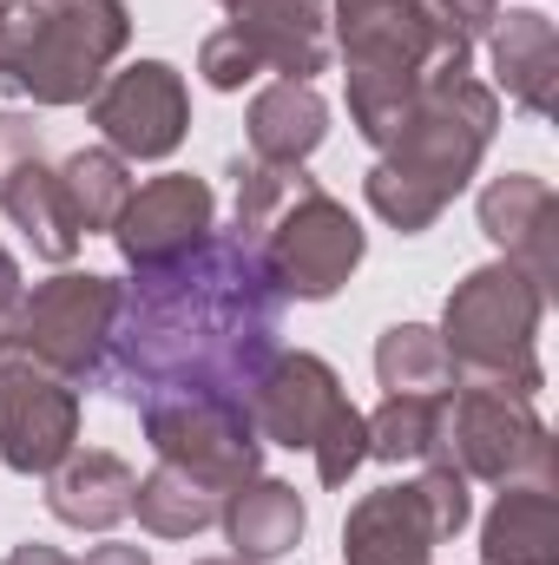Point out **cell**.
Segmentation results:
<instances>
[{
  "label": "cell",
  "mask_w": 559,
  "mask_h": 565,
  "mask_svg": "<svg viewBox=\"0 0 559 565\" xmlns=\"http://www.w3.org/2000/svg\"><path fill=\"white\" fill-rule=\"evenodd\" d=\"M277 282L238 237H204L178 264L139 270L119 289V322L99 388L119 402L151 395H238L251 402L257 375L277 355Z\"/></svg>",
  "instance_id": "6da1fadb"
},
{
  "label": "cell",
  "mask_w": 559,
  "mask_h": 565,
  "mask_svg": "<svg viewBox=\"0 0 559 565\" xmlns=\"http://www.w3.org/2000/svg\"><path fill=\"white\" fill-rule=\"evenodd\" d=\"M238 244L257 257V270L277 282V296L329 302L362 264V224L303 171L238 158Z\"/></svg>",
  "instance_id": "7a4b0ae2"
},
{
  "label": "cell",
  "mask_w": 559,
  "mask_h": 565,
  "mask_svg": "<svg viewBox=\"0 0 559 565\" xmlns=\"http://www.w3.org/2000/svg\"><path fill=\"white\" fill-rule=\"evenodd\" d=\"M494 126H500V99L474 73L428 86L415 99V113L395 126V139L382 145V158L362 178L369 211L382 224H395L402 237L428 231L454 204V191L474 178L481 151L494 145Z\"/></svg>",
  "instance_id": "3957f363"
},
{
  "label": "cell",
  "mask_w": 559,
  "mask_h": 565,
  "mask_svg": "<svg viewBox=\"0 0 559 565\" xmlns=\"http://www.w3.org/2000/svg\"><path fill=\"white\" fill-rule=\"evenodd\" d=\"M336 46L349 60V126L382 145L441 79H461L474 46L447 40L421 0H336Z\"/></svg>",
  "instance_id": "277c9868"
},
{
  "label": "cell",
  "mask_w": 559,
  "mask_h": 565,
  "mask_svg": "<svg viewBox=\"0 0 559 565\" xmlns=\"http://www.w3.org/2000/svg\"><path fill=\"white\" fill-rule=\"evenodd\" d=\"M126 40V0H0V86L33 106H86Z\"/></svg>",
  "instance_id": "5b68a950"
},
{
  "label": "cell",
  "mask_w": 559,
  "mask_h": 565,
  "mask_svg": "<svg viewBox=\"0 0 559 565\" xmlns=\"http://www.w3.org/2000/svg\"><path fill=\"white\" fill-rule=\"evenodd\" d=\"M540 316H547V289L527 270H514L507 257L481 264L474 277L454 282V296L441 309V329H434L441 349H447L454 388H500V395L534 402L547 388Z\"/></svg>",
  "instance_id": "8992f818"
},
{
  "label": "cell",
  "mask_w": 559,
  "mask_h": 565,
  "mask_svg": "<svg viewBox=\"0 0 559 565\" xmlns=\"http://www.w3.org/2000/svg\"><path fill=\"white\" fill-rule=\"evenodd\" d=\"M474 520L467 473L447 460H421L415 480L376 487L349 507L342 520V553L349 565H428L441 540H454Z\"/></svg>",
  "instance_id": "52a82bcc"
},
{
  "label": "cell",
  "mask_w": 559,
  "mask_h": 565,
  "mask_svg": "<svg viewBox=\"0 0 559 565\" xmlns=\"http://www.w3.org/2000/svg\"><path fill=\"white\" fill-rule=\"evenodd\" d=\"M119 289L126 282L93 277V270H60L53 282H33V296H20V309L7 322V342H20L33 362H46L73 388L80 382L99 388L113 322H119Z\"/></svg>",
  "instance_id": "ba28073f"
},
{
  "label": "cell",
  "mask_w": 559,
  "mask_h": 565,
  "mask_svg": "<svg viewBox=\"0 0 559 565\" xmlns=\"http://www.w3.org/2000/svg\"><path fill=\"white\" fill-rule=\"evenodd\" d=\"M139 422L165 467H184L191 480H204L218 493L257 480V467H264L251 402H238V395H151V402H139Z\"/></svg>",
  "instance_id": "9c48e42d"
},
{
  "label": "cell",
  "mask_w": 559,
  "mask_h": 565,
  "mask_svg": "<svg viewBox=\"0 0 559 565\" xmlns=\"http://www.w3.org/2000/svg\"><path fill=\"white\" fill-rule=\"evenodd\" d=\"M441 460L461 467L467 480H487V487H514V480L553 487V434L534 415V402L500 395V388H454L447 395Z\"/></svg>",
  "instance_id": "30bf717a"
},
{
  "label": "cell",
  "mask_w": 559,
  "mask_h": 565,
  "mask_svg": "<svg viewBox=\"0 0 559 565\" xmlns=\"http://www.w3.org/2000/svg\"><path fill=\"white\" fill-rule=\"evenodd\" d=\"M80 447V388L0 335V460L13 473H53Z\"/></svg>",
  "instance_id": "8fae6325"
},
{
  "label": "cell",
  "mask_w": 559,
  "mask_h": 565,
  "mask_svg": "<svg viewBox=\"0 0 559 565\" xmlns=\"http://www.w3.org/2000/svg\"><path fill=\"white\" fill-rule=\"evenodd\" d=\"M93 126H99L106 151H119L126 164L171 158L184 145V126H191L184 73L165 60H139L126 73H106V86L93 93Z\"/></svg>",
  "instance_id": "7c38bea8"
},
{
  "label": "cell",
  "mask_w": 559,
  "mask_h": 565,
  "mask_svg": "<svg viewBox=\"0 0 559 565\" xmlns=\"http://www.w3.org/2000/svg\"><path fill=\"white\" fill-rule=\"evenodd\" d=\"M211 231H218L211 184L191 178V171H165V178H151L126 198V211L106 237L119 244V257L133 270H158V264H178L184 250H198Z\"/></svg>",
  "instance_id": "4fadbf2b"
},
{
  "label": "cell",
  "mask_w": 559,
  "mask_h": 565,
  "mask_svg": "<svg viewBox=\"0 0 559 565\" xmlns=\"http://www.w3.org/2000/svg\"><path fill=\"white\" fill-rule=\"evenodd\" d=\"M342 382H336V369L323 362V355H271V369L257 375V388H251V422H257V440H277V447H316L323 440V427L342 415Z\"/></svg>",
  "instance_id": "5bb4252c"
},
{
  "label": "cell",
  "mask_w": 559,
  "mask_h": 565,
  "mask_svg": "<svg viewBox=\"0 0 559 565\" xmlns=\"http://www.w3.org/2000/svg\"><path fill=\"white\" fill-rule=\"evenodd\" d=\"M481 231L507 250L514 270L540 282L553 296L559 282V191L534 171H507L481 191Z\"/></svg>",
  "instance_id": "9a60e30c"
},
{
  "label": "cell",
  "mask_w": 559,
  "mask_h": 565,
  "mask_svg": "<svg viewBox=\"0 0 559 565\" xmlns=\"http://www.w3.org/2000/svg\"><path fill=\"white\" fill-rule=\"evenodd\" d=\"M231 33L257 53L264 73L316 79L329 66V0H218Z\"/></svg>",
  "instance_id": "2e32d148"
},
{
  "label": "cell",
  "mask_w": 559,
  "mask_h": 565,
  "mask_svg": "<svg viewBox=\"0 0 559 565\" xmlns=\"http://www.w3.org/2000/svg\"><path fill=\"white\" fill-rule=\"evenodd\" d=\"M487 53H494V79L507 86V99L534 119H553L559 106V26L540 7L520 13H494L487 26Z\"/></svg>",
  "instance_id": "e0dca14e"
},
{
  "label": "cell",
  "mask_w": 559,
  "mask_h": 565,
  "mask_svg": "<svg viewBox=\"0 0 559 565\" xmlns=\"http://www.w3.org/2000/svg\"><path fill=\"white\" fill-rule=\"evenodd\" d=\"M133 493H139V473L106 454V447H73L53 473H46V513L60 526H80V533H106L133 513Z\"/></svg>",
  "instance_id": "ac0fdd59"
},
{
  "label": "cell",
  "mask_w": 559,
  "mask_h": 565,
  "mask_svg": "<svg viewBox=\"0 0 559 565\" xmlns=\"http://www.w3.org/2000/svg\"><path fill=\"white\" fill-rule=\"evenodd\" d=\"M218 526H224V540H231V559L271 565V559H283V553L303 540L309 513H303V493H296V487H283V480H264V473H257V480H244V487L224 493Z\"/></svg>",
  "instance_id": "d6986e66"
},
{
  "label": "cell",
  "mask_w": 559,
  "mask_h": 565,
  "mask_svg": "<svg viewBox=\"0 0 559 565\" xmlns=\"http://www.w3.org/2000/svg\"><path fill=\"white\" fill-rule=\"evenodd\" d=\"M481 565H559V493L547 480H514L481 526Z\"/></svg>",
  "instance_id": "ffe728a7"
},
{
  "label": "cell",
  "mask_w": 559,
  "mask_h": 565,
  "mask_svg": "<svg viewBox=\"0 0 559 565\" xmlns=\"http://www.w3.org/2000/svg\"><path fill=\"white\" fill-rule=\"evenodd\" d=\"M244 132H251V158H264V164H303L316 145L329 139V106H323V93L309 79H277V86H264L251 99Z\"/></svg>",
  "instance_id": "44dd1931"
},
{
  "label": "cell",
  "mask_w": 559,
  "mask_h": 565,
  "mask_svg": "<svg viewBox=\"0 0 559 565\" xmlns=\"http://www.w3.org/2000/svg\"><path fill=\"white\" fill-rule=\"evenodd\" d=\"M0 211H7V217L27 231L33 257H46V264H73V250H80V231L66 224V204H60V171H53L46 158L20 164V171L0 184Z\"/></svg>",
  "instance_id": "7402d4cb"
},
{
  "label": "cell",
  "mask_w": 559,
  "mask_h": 565,
  "mask_svg": "<svg viewBox=\"0 0 559 565\" xmlns=\"http://www.w3.org/2000/svg\"><path fill=\"white\" fill-rule=\"evenodd\" d=\"M53 171H60L66 224H73L80 237H93V231H113V224H119V211H126V198H133V178H126V158H119V151L86 145V151H73V158H66V164H53Z\"/></svg>",
  "instance_id": "603a6c76"
},
{
  "label": "cell",
  "mask_w": 559,
  "mask_h": 565,
  "mask_svg": "<svg viewBox=\"0 0 559 565\" xmlns=\"http://www.w3.org/2000/svg\"><path fill=\"white\" fill-rule=\"evenodd\" d=\"M133 513H139L145 533H158V540H191V533L218 526L224 493L204 487V480H191L184 467H165V460H158L139 480V493H133Z\"/></svg>",
  "instance_id": "cb8c5ba5"
},
{
  "label": "cell",
  "mask_w": 559,
  "mask_h": 565,
  "mask_svg": "<svg viewBox=\"0 0 559 565\" xmlns=\"http://www.w3.org/2000/svg\"><path fill=\"white\" fill-rule=\"evenodd\" d=\"M376 382L382 395H454V369L447 349L428 322H395L376 342Z\"/></svg>",
  "instance_id": "d4e9b609"
},
{
  "label": "cell",
  "mask_w": 559,
  "mask_h": 565,
  "mask_svg": "<svg viewBox=\"0 0 559 565\" xmlns=\"http://www.w3.org/2000/svg\"><path fill=\"white\" fill-rule=\"evenodd\" d=\"M441 408H447V395H382V408L362 415L369 422V460H389V467L441 460Z\"/></svg>",
  "instance_id": "484cf974"
},
{
  "label": "cell",
  "mask_w": 559,
  "mask_h": 565,
  "mask_svg": "<svg viewBox=\"0 0 559 565\" xmlns=\"http://www.w3.org/2000/svg\"><path fill=\"white\" fill-rule=\"evenodd\" d=\"M309 454H316V480H323V487H349V473L369 460V422H362V408L342 402V415L323 427V440H316Z\"/></svg>",
  "instance_id": "4316f807"
},
{
  "label": "cell",
  "mask_w": 559,
  "mask_h": 565,
  "mask_svg": "<svg viewBox=\"0 0 559 565\" xmlns=\"http://www.w3.org/2000/svg\"><path fill=\"white\" fill-rule=\"evenodd\" d=\"M198 73H204V86H218V93H238V86H251L264 66H257V53L231 33V26H218L204 46H198Z\"/></svg>",
  "instance_id": "83f0119b"
},
{
  "label": "cell",
  "mask_w": 559,
  "mask_h": 565,
  "mask_svg": "<svg viewBox=\"0 0 559 565\" xmlns=\"http://www.w3.org/2000/svg\"><path fill=\"white\" fill-rule=\"evenodd\" d=\"M428 7V20L447 33V40H487V26H494V13H500V0H421Z\"/></svg>",
  "instance_id": "f1b7e54d"
},
{
  "label": "cell",
  "mask_w": 559,
  "mask_h": 565,
  "mask_svg": "<svg viewBox=\"0 0 559 565\" xmlns=\"http://www.w3.org/2000/svg\"><path fill=\"white\" fill-rule=\"evenodd\" d=\"M33 158H46L40 126H33V119H20V113H0V184H7L20 164H33Z\"/></svg>",
  "instance_id": "f546056e"
},
{
  "label": "cell",
  "mask_w": 559,
  "mask_h": 565,
  "mask_svg": "<svg viewBox=\"0 0 559 565\" xmlns=\"http://www.w3.org/2000/svg\"><path fill=\"white\" fill-rule=\"evenodd\" d=\"M20 296H27L20 264H13V257H7V244H0V335H7V322H13V309H20Z\"/></svg>",
  "instance_id": "4dcf8cb0"
},
{
  "label": "cell",
  "mask_w": 559,
  "mask_h": 565,
  "mask_svg": "<svg viewBox=\"0 0 559 565\" xmlns=\"http://www.w3.org/2000/svg\"><path fill=\"white\" fill-rule=\"evenodd\" d=\"M73 565H151V553L145 546H93L86 559H73Z\"/></svg>",
  "instance_id": "1f68e13d"
},
{
  "label": "cell",
  "mask_w": 559,
  "mask_h": 565,
  "mask_svg": "<svg viewBox=\"0 0 559 565\" xmlns=\"http://www.w3.org/2000/svg\"><path fill=\"white\" fill-rule=\"evenodd\" d=\"M7 565H73V559H66L60 546H33V540H27V546H13V553H7Z\"/></svg>",
  "instance_id": "d6a6232c"
},
{
  "label": "cell",
  "mask_w": 559,
  "mask_h": 565,
  "mask_svg": "<svg viewBox=\"0 0 559 565\" xmlns=\"http://www.w3.org/2000/svg\"><path fill=\"white\" fill-rule=\"evenodd\" d=\"M198 565H251V559H198Z\"/></svg>",
  "instance_id": "836d02e7"
}]
</instances>
